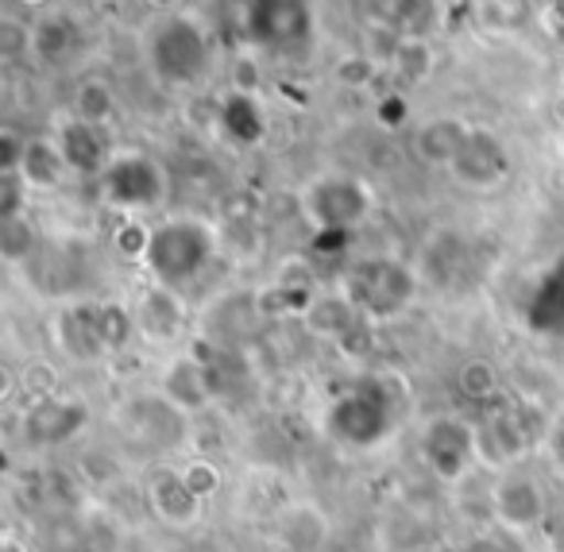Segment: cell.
<instances>
[{
    "label": "cell",
    "instance_id": "4dcf8cb0",
    "mask_svg": "<svg viewBox=\"0 0 564 552\" xmlns=\"http://www.w3.org/2000/svg\"><path fill=\"white\" fill-rule=\"evenodd\" d=\"M24 194H32V190L24 186L20 174H0V220L24 217Z\"/></svg>",
    "mask_w": 564,
    "mask_h": 552
},
{
    "label": "cell",
    "instance_id": "d4e9b609",
    "mask_svg": "<svg viewBox=\"0 0 564 552\" xmlns=\"http://www.w3.org/2000/svg\"><path fill=\"white\" fill-rule=\"evenodd\" d=\"M94 325H97V336H101L105 351H117L132 340L135 313L124 310L120 302H94Z\"/></svg>",
    "mask_w": 564,
    "mask_h": 552
},
{
    "label": "cell",
    "instance_id": "7a4b0ae2",
    "mask_svg": "<svg viewBox=\"0 0 564 552\" xmlns=\"http://www.w3.org/2000/svg\"><path fill=\"white\" fill-rule=\"evenodd\" d=\"M217 256V236L209 225L194 217H174L151 228V243L143 267L155 279V286L166 290H186L189 282L202 279V271Z\"/></svg>",
    "mask_w": 564,
    "mask_h": 552
},
{
    "label": "cell",
    "instance_id": "ac0fdd59",
    "mask_svg": "<svg viewBox=\"0 0 564 552\" xmlns=\"http://www.w3.org/2000/svg\"><path fill=\"white\" fill-rule=\"evenodd\" d=\"M66 174H70V166H66V159L55 140H28L24 163H20V178H24L28 190L47 194V190L63 186Z\"/></svg>",
    "mask_w": 564,
    "mask_h": 552
},
{
    "label": "cell",
    "instance_id": "836d02e7",
    "mask_svg": "<svg viewBox=\"0 0 564 552\" xmlns=\"http://www.w3.org/2000/svg\"><path fill=\"white\" fill-rule=\"evenodd\" d=\"M20 51H32V28H20L17 20L0 24V55L17 58Z\"/></svg>",
    "mask_w": 564,
    "mask_h": 552
},
{
    "label": "cell",
    "instance_id": "f546056e",
    "mask_svg": "<svg viewBox=\"0 0 564 552\" xmlns=\"http://www.w3.org/2000/svg\"><path fill=\"white\" fill-rule=\"evenodd\" d=\"M394 66H399L402 78H425L430 74V55H425L422 40H402L399 51H394Z\"/></svg>",
    "mask_w": 564,
    "mask_h": 552
},
{
    "label": "cell",
    "instance_id": "52a82bcc",
    "mask_svg": "<svg viewBox=\"0 0 564 552\" xmlns=\"http://www.w3.org/2000/svg\"><path fill=\"white\" fill-rule=\"evenodd\" d=\"M101 197L105 205L124 213H143L155 209L166 194L163 166L155 159L140 155V151H124V155H112V163L105 166L101 178Z\"/></svg>",
    "mask_w": 564,
    "mask_h": 552
},
{
    "label": "cell",
    "instance_id": "7c38bea8",
    "mask_svg": "<svg viewBox=\"0 0 564 552\" xmlns=\"http://www.w3.org/2000/svg\"><path fill=\"white\" fill-rule=\"evenodd\" d=\"M159 394L174 405L178 413H202L217 402V371L197 356H178L163 367Z\"/></svg>",
    "mask_w": 564,
    "mask_h": 552
},
{
    "label": "cell",
    "instance_id": "3957f363",
    "mask_svg": "<svg viewBox=\"0 0 564 552\" xmlns=\"http://www.w3.org/2000/svg\"><path fill=\"white\" fill-rule=\"evenodd\" d=\"M345 297L368 321H391L417 297V274L402 259H360L345 279Z\"/></svg>",
    "mask_w": 564,
    "mask_h": 552
},
{
    "label": "cell",
    "instance_id": "e575fe53",
    "mask_svg": "<svg viewBox=\"0 0 564 552\" xmlns=\"http://www.w3.org/2000/svg\"><path fill=\"white\" fill-rule=\"evenodd\" d=\"M337 78L345 82V86H368L371 82V58H348L345 66H337Z\"/></svg>",
    "mask_w": 564,
    "mask_h": 552
},
{
    "label": "cell",
    "instance_id": "8fae6325",
    "mask_svg": "<svg viewBox=\"0 0 564 552\" xmlns=\"http://www.w3.org/2000/svg\"><path fill=\"white\" fill-rule=\"evenodd\" d=\"M89 425V413L78 398L70 394H55V398H43V402H32L24 410V436L28 444L35 448H51V444H63L82 436Z\"/></svg>",
    "mask_w": 564,
    "mask_h": 552
},
{
    "label": "cell",
    "instance_id": "d6986e66",
    "mask_svg": "<svg viewBox=\"0 0 564 552\" xmlns=\"http://www.w3.org/2000/svg\"><path fill=\"white\" fill-rule=\"evenodd\" d=\"M58 340H63V351L74 359H101L109 356L97 336L94 325V305H78V310H66L58 317Z\"/></svg>",
    "mask_w": 564,
    "mask_h": 552
},
{
    "label": "cell",
    "instance_id": "9c48e42d",
    "mask_svg": "<svg viewBox=\"0 0 564 552\" xmlns=\"http://www.w3.org/2000/svg\"><path fill=\"white\" fill-rule=\"evenodd\" d=\"M143 490H148L151 513H155L163 526L182 529V533H186V529H194L197 521H202L205 498L189 487L186 475H182V467H166V464L151 467Z\"/></svg>",
    "mask_w": 564,
    "mask_h": 552
},
{
    "label": "cell",
    "instance_id": "ffe728a7",
    "mask_svg": "<svg viewBox=\"0 0 564 552\" xmlns=\"http://www.w3.org/2000/svg\"><path fill=\"white\" fill-rule=\"evenodd\" d=\"M371 17L391 35H410L417 40L425 24L433 20V0H368Z\"/></svg>",
    "mask_w": 564,
    "mask_h": 552
},
{
    "label": "cell",
    "instance_id": "e0dca14e",
    "mask_svg": "<svg viewBox=\"0 0 564 552\" xmlns=\"http://www.w3.org/2000/svg\"><path fill=\"white\" fill-rule=\"evenodd\" d=\"M468 136L471 125H464L460 117H433L414 132V155L425 166H445L448 171L464 151V143H468Z\"/></svg>",
    "mask_w": 564,
    "mask_h": 552
},
{
    "label": "cell",
    "instance_id": "7402d4cb",
    "mask_svg": "<svg viewBox=\"0 0 564 552\" xmlns=\"http://www.w3.org/2000/svg\"><path fill=\"white\" fill-rule=\"evenodd\" d=\"M499 390H502V375L491 359L476 356V359H464V364L456 367V394H460L464 402L491 405L495 398H499Z\"/></svg>",
    "mask_w": 564,
    "mask_h": 552
},
{
    "label": "cell",
    "instance_id": "5b68a950",
    "mask_svg": "<svg viewBox=\"0 0 564 552\" xmlns=\"http://www.w3.org/2000/svg\"><path fill=\"white\" fill-rule=\"evenodd\" d=\"M376 205L368 182L352 178V174H325V178L310 182L302 194V209L317 225V232H352L364 225Z\"/></svg>",
    "mask_w": 564,
    "mask_h": 552
},
{
    "label": "cell",
    "instance_id": "484cf974",
    "mask_svg": "<svg viewBox=\"0 0 564 552\" xmlns=\"http://www.w3.org/2000/svg\"><path fill=\"white\" fill-rule=\"evenodd\" d=\"M74 51V24L66 17H47L32 28V55L43 63H58Z\"/></svg>",
    "mask_w": 564,
    "mask_h": 552
},
{
    "label": "cell",
    "instance_id": "44dd1931",
    "mask_svg": "<svg viewBox=\"0 0 564 552\" xmlns=\"http://www.w3.org/2000/svg\"><path fill=\"white\" fill-rule=\"evenodd\" d=\"M220 128H225L236 143H248V148L267 136L263 109H259L256 97L240 94V89H236L232 97H225V105H220Z\"/></svg>",
    "mask_w": 564,
    "mask_h": 552
},
{
    "label": "cell",
    "instance_id": "6da1fadb",
    "mask_svg": "<svg viewBox=\"0 0 564 552\" xmlns=\"http://www.w3.org/2000/svg\"><path fill=\"white\" fill-rule=\"evenodd\" d=\"M325 429L337 444L345 448H379L394 436L399 429V394H394L391 382L379 375V379H368L360 387L345 390L337 402L325 413Z\"/></svg>",
    "mask_w": 564,
    "mask_h": 552
},
{
    "label": "cell",
    "instance_id": "8d00e7d4",
    "mask_svg": "<svg viewBox=\"0 0 564 552\" xmlns=\"http://www.w3.org/2000/svg\"><path fill=\"white\" fill-rule=\"evenodd\" d=\"M545 452H549V459L556 464V472H564V418L549 425V433H545Z\"/></svg>",
    "mask_w": 564,
    "mask_h": 552
},
{
    "label": "cell",
    "instance_id": "d590c367",
    "mask_svg": "<svg viewBox=\"0 0 564 552\" xmlns=\"http://www.w3.org/2000/svg\"><path fill=\"white\" fill-rule=\"evenodd\" d=\"M376 112H379V125H383V128H399L402 120H406V97H402V94L383 97Z\"/></svg>",
    "mask_w": 564,
    "mask_h": 552
},
{
    "label": "cell",
    "instance_id": "2e32d148",
    "mask_svg": "<svg viewBox=\"0 0 564 552\" xmlns=\"http://www.w3.org/2000/svg\"><path fill=\"white\" fill-rule=\"evenodd\" d=\"M135 333L151 344H174L186 333V305H182L178 290L151 286L135 305Z\"/></svg>",
    "mask_w": 564,
    "mask_h": 552
},
{
    "label": "cell",
    "instance_id": "4fadbf2b",
    "mask_svg": "<svg viewBox=\"0 0 564 552\" xmlns=\"http://www.w3.org/2000/svg\"><path fill=\"white\" fill-rule=\"evenodd\" d=\"M448 174H453V178L460 182V186H468V190H491V186H499V182L510 174V151H507V143H502L495 132L471 128L468 143H464V151L456 155V163L448 166Z\"/></svg>",
    "mask_w": 564,
    "mask_h": 552
},
{
    "label": "cell",
    "instance_id": "30bf717a",
    "mask_svg": "<svg viewBox=\"0 0 564 552\" xmlns=\"http://www.w3.org/2000/svg\"><path fill=\"white\" fill-rule=\"evenodd\" d=\"M530 448H533V436L514 410H499L491 418L476 421V456L479 467H487L491 475L518 467Z\"/></svg>",
    "mask_w": 564,
    "mask_h": 552
},
{
    "label": "cell",
    "instance_id": "d6a6232c",
    "mask_svg": "<svg viewBox=\"0 0 564 552\" xmlns=\"http://www.w3.org/2000/svg\"><path fill=\"white\" fill-rule=\"evenodd\" d=\"M28 140H20L12 128L0 132V174H20V163H24Z\"/></svg>",
    "mask_w": 564,
    "mask_h": 552
},
{
    "label": "cell",
    "instance_id": "ba28073f",
    "mask_svg": "<svg viewBox=\"0 0 564 552\" xmlns=\"http://www.w3.org/2000/svg\"><path fill=\"white\" fill-rule=\"evenodd\" d=\"M549 513V495L545 483L533 472H525L522 464L507 467L491 479V518L507 533H533L541 529Z\"/></svg>",
    "mask_w": 564,
    "mask_h": 552
},
{
    "label": "cell",
    "instance_id": "5bb4252c",
    "mask_svg": "<svg viewBox=\"0 0 564 552\" xmlns=\"http://www.w3.org/2000/svg\"><path fill=\"white\" fill-rule=\"evenodd\" d=\"M251 35L259 43H274V47H291L302 43L314 28L306 0H256L251 4Z\"/></svg>",
    "mask_w": 564,
    "mask_h": 552
},
{
    "label": "cell",
    "instance_id": "4316f807",
    "mask_svg": "<svg viewBox=\"0 0 564 552\" xmlns=\"http://www.w3.org/2000/svg\"><path fill=\"white\" fill-rule=\"evenodd\" d=\"M35 251V232L28 225V217H9L0 220V256L9 263H24Z\"/></svg>",
    "mask_w": 564,
    "mask_h": 552
},
{
    "label": "cell",
    "instance_id": "74e56055",
    "mask_svg": "<svg viewBox=\"0 0 564 552\" xmlns=\"http://www.w3.org/2000/svg\"><path fill=\"white\" fill-rule=\"evenodd\" d=\"M0 552H32V549H28V544L20 541L17 533H9V537H4V541H0Z\"/></svg>",
    "mask_w": 564,
    "mask_h": 552
},
{
    "label": "cell",
    "instance_id": "8992f818",
    "mask_svg": "<svg viewBox=\"0 0 564 552\" xmlns=\"http://www.w3.org/2000/svg\"><path fill=\"white\" fill-rule=\"evenodd\" d=\"M422 459L441 483H460L471 467L479 464L476 456V425L464 421L460 413H437L422 425L417 436Z\"/></svg>",
    "mask_w": 564,
    "mask_h": 552
},
{
    "label": "cell",
    "instance_id": "603a6c76",
    "mask_svg": "<svg viewBox=\"0 0 564 552\" xmlns=\"http://www.w3.org/2000/svg\"><path fill=\"white\" fill-rule=\"evenodd\" d=\"M74 117L86 120V125H94V128H105L112 117H117V94H112L101 78H86L78 89H74Z\"/></svg>",
    "mask_w": 564,
    "mask_h": 552
},
{
    "label": "cell",
    "instance_id": "9a60e30c",
    "mask_svg": "<svg viewBox=\"0 0 564 552\" xmlns=\"http://www.w3.org/2000/svg\"><path fill=\"white\" fill-rule=\"evenodd\" d=\"M55 143H58V151H63L70 174H82V178H101L105 166L112 163L105 132L94 125H86V120H78V117H70L66 125H58Z\"/></svg>",
    "mask_w": 564,
    "mask_h": 552
},
{
    "label": "cell",
    "instance_id": "f35d334b",
    "mask_svg": "<svg viewBox=\"0 0 564 552\" xmlns=\"http://www.w3.org/2000/svg\"><path fill=\"white\" fill-rule=\"evenodd\" d=\"M148 4H155V9H174L178 0H148Z\"/></svg>",
    "mask_w": 564,
    "mask_h": 552
},
{
    "label": "cell",
    "instance_id": "83f0119b",
    "mask_svg": "<svg viewBox=\"0 0 564 552\" xmlns=\"http://www.w3.org/2000/svg\"><path fill=\"white\" fill-rule=\"evenodd\" d=\"M58 367L51 359H32V364L20 371V390H24L32 402H43V398H55L58 394Z\"/></svg>",
    "mask_w": 564,
    "mask_h": 552
},
{
    "label": "cell",
    "instance_id": "f1b7e54d",
    "mask_svg": "<svg viewBox=\"0 0 564 552\" xmlns=\"http://www.w3.org/2000/svg\"><path fill=\"white\" fill-rule=\"evenodd\" d=\"M182 475H186V483L197 490V495L205 498V502H209V498L217 495V490H220V479H225V475H220V467L213 464V459H205V456L186 459V464H182Z\"/></svg>",
    "mask_w": 564,
    "mask_h": 552
},
{
    "label": "cell",
    "instance_id": "277c9868",
    "mask_svg": "<svg viewBox=\"0 0 564 552\" xmlns=\"http://www.w3.org/2000/svg\"><path fill=\"white\" fill-rule=\"evenodd\" d=\"M151 71L166 86H194L209 71V40L189 17H171L148 40Z\"/></svg>",
    "mask_w": 564,
    "mask_h": 552
},
{
    "label": "cell",
    "instance_id": "ab89813d",
    "mask_svg": "<svg viewBox=\"0 0 564 552\" xmlns=\"http://www.w3.org/2000/svg\"><path fill=\"white\" fill-rule=\"evenodd\" d=\"M20 4H28V9H40V4H47V0H20Z\"/></svg>",
    "mask_w": 564,
    "mask_h": 552
},
{
    "label": "cell",
    "instance_id": "1f68e13d",
    "mask_svg": "<svg viewBox=\"0 0 564 552\" xmlns=\"http://www.w3.org/2000/svg\"><path fill=\"white\" fill-rule=\"evenodd\" d=\"M148 243H151V228L140 225V220H124V225L117 228V248L124 251L128 259L148 256Z\"/></svg>",
    "mask_w": 564,
    "mask_h": 552
},
{
    "label": "cell",
    "instance_id": "cb8c5ba5",
    "mask_svg": "<svg viewBox=\"0 0 564 552\" xmlns=\"http://www.w3.org/2000/svg\"><path fill=\"white\" fill-rule=\"evenodd\" d=\"M356 317L360 313H356V305L348 297H322V302H310L306 310V325L317 336H345L356 325Z\"/></svg>",
    "mask_w": 564,
    "mask_h": 552
}]
</instances>
